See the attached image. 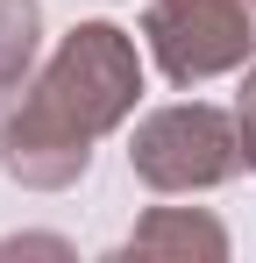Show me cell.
I'll list each match as a JSON object with an SVG mask.
<instances>
[{
  "mask_svg": "<svg viewBox=\"0 0 256 263\" xmlns=\"http://www.w3.org/2000/svg\"><path fill=\"white\" fill-rule=\"evenodd\" d=\"M121 256H207L221 263L228 256V228L199 206H150L135 220V235L121 242Z\"/></svg>",
  "mask_w": 256,
  "mask_h": 263,
  "instance_id": "277c9868",
  "label": "cell"
},
{
  "mask_svg": "<svg viewBox=\"0 0 256 263\" xmlns=\"http://www.w3.org/2000/svg\"><path fill=\"white\" fill-rule=\"evenodd\" d=\"M128 171L150 192H213L242 171V128L207 100H178L142 114L128 135Z\"/></svg>",
  "mask_w": 256,
  "mask_h": 263,
  "instance_id": "7a4b0ae2",
  "label": "cell"
},
{
  "mask_svg": "<svg viewBox=\"0 0 256 263\" xmlns=\"http://www.w3.org/2000/svg\"><path fill=\"white\" fill-rule=\"evenodd\" d=\"M235 128H242V164L256 171V64L242 71V92H235Z\"/></svg>",
  "mask_w": 256,
  "mask_h": 263,
  "instance_id": "8992f818",
  "label": "cell"
},
{
  "mask_svg": "<svg viewBox=\"0 0 256 263\" xmlns=\"http://www.w3.org/2000/svg\"><path fill=\"white\" fill-rule=\"evenodd\" d=\"M142 43L171 86H207L242 71L256 50V0H150Z\"/></svg>",
  "mask_w": 256,
  "mask_h": 263,
  "instance_id": "3957f363",
  "label": "cell"
},
{
  "mask_svg": "<svg viewBox=\"0 0 256 263\" xmlns=\"http://www.w3.org/2000/svg\"><path fill=\"white\" fill-rule=\"evenodd\" d=\"M43 50V0H0V92L36 79Z\"/></svg>",
  "mask_w": 256,
  "mask_h": 263,
  "instance_id": "5b68a950",
  "label": "cell"
},
{
  "mask_svg": "<svg viewBox=\"0 0 256 263\" xmlns=\"http://www.w3.org/2000/svg\"><path fill=\"white\" fill-rule=\"evenodd\" d=\"M142 100L135 36L114 22H79L57 57L29 79V100L0 128V171L29 192H64L93 164V142L114 135Z\"/></svg>",
  "mask_w": 256,
  "mask_h": 263,
  "instance_id": "6da1fadb",
  "label": "cell"
},
{
  "mask_svg": "<svg viewBox=\"0 0 256 263\" xmlns=\"http://www.w3.org/2000/svg\"><path fill=\"white\" fill-rule=\"evenodd\" d=\"M0 128H7V121H0Z\"/></svg>",
  "mask_w": 256,
  "mask_h": 263,
  "instance_id": "52a82bcc",
  "label": "cell"
}]
</instances>
